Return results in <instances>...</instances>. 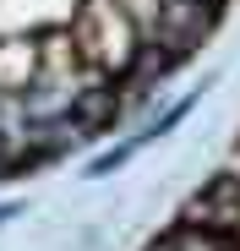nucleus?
Listing matches in <instances>:
<instances>
[{"label": "nucleus", "mask_w": 240, "mask_h": 251, "mask_svg": "<svg viewBox=\"0 0 240 251\" xmlns=\"http://www.w3.org/2000/svg\"><path fill=\"white\" fill-rule=\"evenodd\" d=\"M66 27H71V38H76V55H82L93 71H104L109 82H126V76L137 71L142 33H137V22L120 11L115 0H82Z\"/></svg>", "instance_id": "1"}, {"label": "nucleus", "mask_w": 240, "mask_h": 251, "mask_svg": "<svg viewBox=\"0 0 240 251\" xmlns=\"http://www.w3.org/2000/svg\"><path fill=\"white\" fill-rule=\"evenodd\" d=\"M213 17H218V6H202V0H164V6H158V27H153L147 44L164 50V55L180 66V60L208 38Z\"/></svg>", "instance_id": "2"}, {"label": "nucleus", "mask_w": 240, "mask_h": 251, "mask_svg": "<svg viewBox=\"0 0 240 251\" xmlns=\"http://www.w3.org/2000/svg\"><path fill=\"white\" fill-rule=\"evenodd\" d=\"M180 219H186V224H202V229H218V235H235V229H240V180L218 170L202 191L186 202Z\"/></svg>", "instance_id": "3"}, {"label": "nucleus", "mask_w": 240, "mask_h": 251, "mask_svg": "<svg viewBox=\"0 0 240 251\" xmlns=\"http://www.w3.org/2000/svg\"><path fill=\"white\" fill-rule=\"evenodd\" d=\"M38 76V44L33 33H6L0 38V93H22Z\"/></svg>", "instance_id": "4"}, {"label": "nucleus", "mask_w": 240, "mask_h": 251, "mask_svg": "<svg viewBox=\"0 0 240 251\" xmlns=\"http://www.w3.org/2000/svg\"><path fill=\"white\" fill-rule=\"evenodd\" d=\"M33 44H38V76H66V71H76V66H88L82 55H76V38H71L66 22L38 27V33H33Z\"/></svg>", "instance_id": "5"}, {"label": "nucleus", "mask_w": 240, "mask_h": 251, "mask_svg": "<svg viewBox=\"0 0 240 251\" xmlns=\"http://www.w3.org/2000/svg\"><path fill=\"white\" fill-rule=\"evenodd\" d=\"M235 246V235H218V229H202V224H175V229H164L147 251H229Z\"/></svg>", "instance_id": "6"}, {"label": "nucleus", "mask_w": 240, "mask_h": 251, "mask_svg": "<svg viewBox=\"0 0 240 251\" xmlns=\"http://www.w3.org/2000/svg\"><path fill=\"white\" fill-rule=\"evenodd\" d=\"M120 11H126L131 22H137V33H142V44L153 38V27H158V6H164V0H115Z\"/></svg>", "instance_id": "7"}, {"label": "nucleus", "mask_w": 240, "mask_h": 251, "mask_svg": "<svg viewBox=\"0 0 240 251\" xmlns=\"http://www.w3.org/2000/svg\"><path fill=\"white\" fill-rule=\"evenodd\" d=\"M224 175H235V180H240V148L229 153V164H224Z\"/></svg>", "instance_id": "8"}, {"label": "nucleus", "mask_w": 240, "mask_h": 251, "mask_svg": "<svg viewBox=\"0 0 240 251\" xmlns=\"http://www.w3.org/2000/svg\"><path fill=\"white\" fill-rule=\"evenodd\" d=\"M202 6H218V0H202Z\"/></svg>", "instance_id": "9"}, {"label": "nucleus", "mask_w": 240, "mask_h": 251, "mask_svg": "<svg viewBox=\"0 0 240 251\" xmlns=\"http://www.w3.org/2000/svg\"><path fill=\"white\" fill-rule=\"evenodd\" d=\"M229 251H240V240H235V246H229Z\"/></svg>", "instance_id": "10"}]
</instances>
